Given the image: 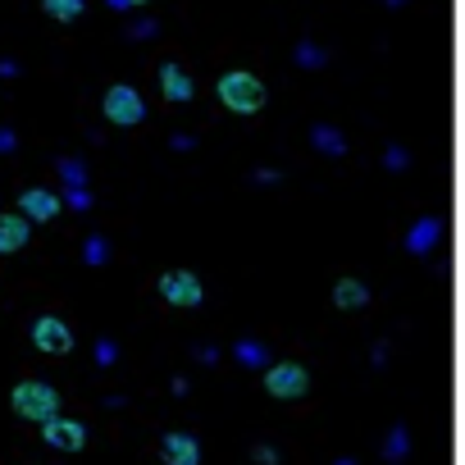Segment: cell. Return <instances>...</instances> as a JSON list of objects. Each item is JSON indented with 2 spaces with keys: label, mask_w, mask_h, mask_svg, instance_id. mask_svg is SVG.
Instances as JSON below:
<instances>
[{
  "label": "cell",
  "mask_w": 465,
  "mask_h": 465,
  "mask_svg": "<svg viewBox=\"0 0 465 465\" xmlns=\"http://www.w3.org/2000/svg\"><path fill=\"white\" fill-rule=\"evenodd\" d=\"M28 238H32V219H23L19 210H14V215H10V210H0V256L23 251Z\"/></svg>",
  "instance_id": "obj_9"
},
{
  "label": "cell",
  "mask_w": 465,
  "mask_h": 465,
  "mask_svg": "<svg viewBox=\"0 0 465 465\" xmlns=\"http://www.w3.org/2000/svg\"><path fill=\"white\" fill-rule=\"evenodd\" d=\"M60 178H64L69 187H87V169H83V160H60Z\"/></svg>",
  "instance_id": "obj_17"
},
{
  "label": "cell",
  "mask_w": 465,
  "mask_h": 465,
  "mask_svg": "<svg viewBox=\"0 0 465 465\" xmlns=\"http://www.w3.org/2000/svg\"><path fill=\"white\" fill-rule=\"evenodd\" d=\"M324 60H329V55H324L315 42H301V46H297V64H301V69H320Z\"/></svg>",
  "instance_id": "obj_16"
},
{
  "label": "cell",
  "mask_w": 465,
  "mask_h": 465,
  "mask_svg": "<svg viewBox=\"0 0 465 465\" xmlns=\"http://www.w3.org/2000/svg\"><path fill=\"white\" fill-rule=\"evenodd\" d=\"M238 356H242V361H265V352H260V347H247V342L238 347Z\"/></svg>",
  "instance_id": "obj_22"
},
{
  "label": "cell",
  "mask_w": 465,
  "mask_h": 465,
  "mask_svg": "<svg viewBox=\"0 0 465 465\" xmlns=\"http://www.w3.org/2000/svg\"><path fill=\"white\" fill-rule=\"evenodd\" d=\"M333 301H338V310H361V306L370 301V288H365V283H356V279H338Z\"/></svg>",
  "instance_id": "obj_11"
},
{
  "label": "cell",
  "mask_w": 465,
  "mask_h": 465,
  "mask_svg": "<svg viewBox=\"0 0 465 465\" xmlns=\"http://www.w3.org/2000/svg\"><path fill=\"white\" fill-rule=\"evenodd\" d=\"M128 5H133V10H137V5H146V0H128Z\"/></svg>",
  "instance_id": "obj_27"
},
{
  "label": "cell",
  "mask_w": 465,
  "mask_h": 465,
  "mask_svg": "<svg viewBox=\"0 0 465 465\" xmlns=\"http://www.w3.org/2000/svg\"><path fill=\"white\" fill-rule=\"evenodd\" d=\"M42 10L55 19V23H78L87 10V0H42Z\"/></svg>",
  "instance_id": "obj_14"
},
{
  "label": "cell",
  "mask_w": 465,
  "mask_h": 465,
  "mask_svg": "<svg viewBox=\"0 0 465 465\" xmlns=\"http://www.w3.org/2000/svg\"><path fill=\"white\" fill-rule=\"evenodd\" d=\"M14 146H19L14 128H0V155H5V151H14Z\"/></svg>",
  "instance_id": "obj_21"
},
{
  "label": "cell",
  "mask_w": 465,
  "mask_h": 465,
  "mask_svg": "<svg viewBox=\"0 0 465 465\" xmlns=\"http://www.w3.org/2000/svg\"><path fill=\"white\" fill-rule=\"evenodd\" d=\"M383 5H393V10H397V5H406V0H383Z\"/></svg>",
  "instance_id": "obj_26"
},
{
  "label": "cell",
  "mask_w": 465,
  "mask_h": 465,
  "mask_svg": "<svg viewBox=\"0 0 465 465\" xmlns=\"http://www.w3.org/2000/svg\"><path fill=\"white\" fill-rule=\"evenodd\" d=\"M434 238H438V219H420L415 228H411V238H406V251L411 256H424L434 247Z\"/></svg>",
  "instance_id": "obj_13"
},
{
  "label": "cell",
  "mask_w": 465,
  "mask_h": 465,
  "mask_svg": "<svg viewBox=\"0 0 465 465\" xmlns=\"http://www.w3.org/2000/svg\"><path fill=\"white\" fill-rule=\"evenodd\" d=\"M160 92H165V101H178V105L197 96V87H192L183 64H160Z\"/></svg>",
  "instance_id": "obj_10"
},
{
  "label": "cell",
  "mask_w": 465,
  "mask_h": 465,
  "mask_svg": "<svg viewBox=\"0 0 465 465\" xmlns=\"http://www.w3.org/2000/svg\"><path fill=\"white\" fill-rule=\"evenodd\" d=\"M32 347L46 356H64V352H73V329L60 315H42V320H32Z\"/></svg>",
  "instance_id": "obj_5"
},
{
  "label": "cell",
  "mask_w": 465,
  "mask_h": 465,
  "mask_svg": "<svg viewBox=\"0 0 465 465\" xmlns=\"http://www.w3.org/2000/svg\"><path fill=\"white\" fill-rule=\"evenodd\" d=\"M10 406H14V415L19 420H37V424H46L51 415H60V393L51 383H42V379H23L14 393H10Z\"/></svg>",
  "instance_id": "obj_2"
},
{
  "label": "cell",
  "mask_w": 465,
  "mask_h": 465,
  "mask_svg": "<svg viewBox=\"0 0 465 465\" xmlns=\"http://www.w3.org/2000/svg\"><path fill=\"white\" fill-rule=\"evenodd\" d=\"M60 210H64V201L55 197V192H46V187H28L19 197V215L32 219V224H51Z\"/></svg>",
  "instance_id": "obj_7"
},
{
  "label": "cell",
  "mask_w": 465,
  "mask_h": 465,
  "mask_svg": "<svg viewBox=\"0 0 465 465\" xmlns=\"http://www.w3.org/2000/svg\"><path fill=\"white\" fill-rule=\"evenodd\" d=\"M160 297H165L169 306L192 310V306H201L206 288H201V279L192 274V269H169V274H160Z\"/></svg>",
  "instance_id": "obj_4"
},
{
  "label": "cell",
  "mask_w": 465,
  "mask_h": 465,
  "mask_svg": "<svg viewBox=\"0 0 465 465\" xmlns=\"http://www.w3.org/2000/svg\"><path fill=\"white\" fill-rule=\"evenodd\" d=\"M219 101H224V110L228 114H260L265 110V83L256 73H247V69H228L224 78H219Z\"/></svg>",
  "instance_id": "obj_1"
},
{
  "label": "cell",
  "mask_w": 465,
  "mask_h": 465,
  "mask_svg": "<svg viewBox=\"0 0 465 465\" xmlns=\"http://www.w3.org/2000/svg\"><path fill=\"white\" fill-rule=\"evenodd\" d=\"M14 73H19V64H14V60H0V78H14Z\"/></svg>",
  "instance_id": "obj_24"
},
{
  "label": "cell",
  "mask_w": 465,
  "mask_h": 465,
  "mask_svg": "<svg viewBox=\"0 0 465 465\" xmlns=\"http://www.w3.org/2000/svg\"><path fill=\"white\" fill-rule=\"evenodd\" d=\"M265 388H269V393H274V397H301L306 393V388H310V379H306V370L301 365H274V370H269L265 374Z\"/></svg>",
  "instance_id": "obj_8"
},
{
  "label": "cell",
  "mask_w": 465,
  "mask_h": 465,
  "mask_svg": "<svg viewBox=\"0 0 465 465\" xmlns=\"http://www.w3.org/2000/svg\"><path fill=\"white\" fill-rule=\"evenodd\" d=\"M105 5H110V10H124V14L133 10V5H128V0H105Z\"/></svg>",
  "instance_id": "obj_25"
},
{
  "label": "cell",
  "mask_w": 465,
  "mask_h": 465,
  "mask_svg": "<svg viewBox=\"0 0 465 465\" xmlns=\"http://www.w3.org/2000/svg\"><path fill=\"white\" fill-rule=\"evenodd\" d=\"M64 201H69L73 210H92V192H87V187H69Z\"/></svg>",
  "instance_id": "obj_18"
},
{
  "label": "cell",
  "mask_w": 465,
  "mask_h": 465,
  "mask_svg": "<svg viewBox=\"0 0 465 465\" xmlns=\"http://www.w3.org/2000/svg\"><path fill=\"white\" fill-rule=\"evenodd\" d=\"M128 32H133V37H151V32H155V19H142V23H133Z\"/></svg>",
  "instance_id": "obj_23"
},
{
  "label": "cell",
  "mask_w": 465,
  "mask_h": 465,
  "mask_svg": "<svg viewBox=\"0 0 465 465\" xmlns=\"http://www.w3.org/2000/svg\"><path fill=\"white\" fill-rule=\"evenodd\" d=\"M388 169H406V151H402V146L388 151Z\"/></svg>",
  "instance_id": "obj_20"
},
{
  "label": "cell",
  "mask_w": 465,
  "mask_h": 465,
  "mask_svg": "<svg viewBox=\"0 0 465 465\" xmlns=\"http://www.w3.org/2000/svg\"><path fill=\"white\" fill-rule=\"evenodd\" d=\"M101 110H105V119H110L114 128H137V124L146 119V101H142L137 87H128V83H114V87L105 92Z\"/></svg>",
  "instance_id": "obj_3"
},
{
  "label": "cell",
  "mask_w": 465,
  "mask_h": 465,
  "mask_svg": "<svg viewBox=\"0 0 465 465\" xmlns=\"http://www.w3.org/2000/svg\"><path fill=\"white\" fill-rule=\"evenodd\" d=\"M165 461L169 465H197L201 456H197V443H192L187 434H169L165 438Z\"/></svg>",
  "instance_id": "obj_12"
},
{
  "label": "cell",
  "mask_w": 465,
  "mask_h": 465,
  "mask_svg": "<svg viewBox=\"0 0 465 465\" xmlns=\"http://www.w3.org/2000/svg\"><path fill=\"white\" fill-rule=\"evenodd\" d=\"M310 142H315L320 151H329V155H333V160H338V155L347 151V142H342V133H338V128H329V124H320L315 133H310Z\"/></svg>",
  "instance_id": "obj_15"
},
{
  "label": "cell",
  "mask_w": 465,
  "mask_h": 465,
  "mask_svg": "<svg viewBox=\"0 0 465 465\" xmlns=\"http://www.w3.org/2000/svg\"><path fill=\"white\" fill-rule=\"evenodd\" d=\"M42 438L55 447V452H83L87 447V429L78 420H64V415H51L42 424Z\"/></svg>",
  "instance_id": "obj_6"
},
{
  "label": "cell",
  "mask_w": 465,
  "mask_h": 465,
  "mask_svg": "<svg viewBox=\"0 0 465 465\" xmlns=\"http://www.w3.org/2000/svg\"><path fill=\"white\" fill-rule=\"evenodd\" d=\"M105 256H110V251H105V242H101V238H92V242H87V260L96 265V260H105Z\"/></svg>",
  "instance_id": "obj_19"
}]
</instances>
